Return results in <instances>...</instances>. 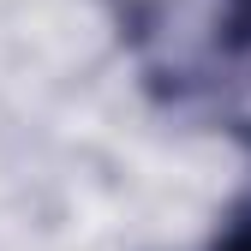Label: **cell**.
<instances>
[{
    "label": "cell",
    "instance_id": "6da1fadb",
    "mask_svg": "<svg viewBox=\"0 0 251 251\" xmlns=\"http://www.w3.org/2000/svg\"><path fill=\"white\" fill-rule=\"evenodd\" d=\"M222 251H251V215H245V222H233V233L222 239Z\"/></svg>",
    "mask_w": 251,
    "mask_h": 251
}]
</instances>
